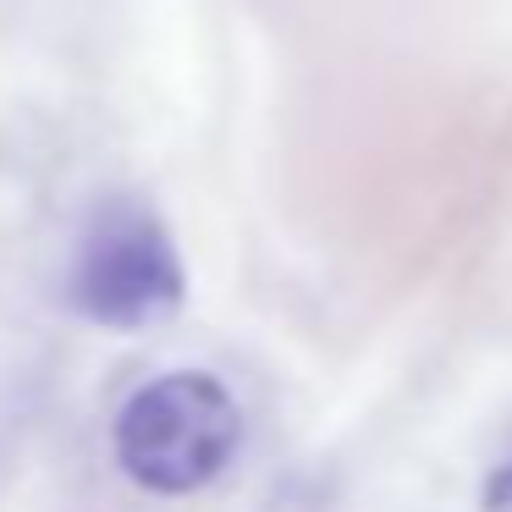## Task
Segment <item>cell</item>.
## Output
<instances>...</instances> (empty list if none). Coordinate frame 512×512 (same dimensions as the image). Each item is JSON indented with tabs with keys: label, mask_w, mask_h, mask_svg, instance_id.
Listing matches in <instances>:
<instances>
[{
	"label": "cell",
	"mask_w": 512,
	"mask_h": 512,
	"mask_svg": "<svg viewBox=\"0 0 512 512\" xmlns=\"http://www.w3.org/2000/svg\"><path fill=\"white\" fill-rule=\"evenodd\" d=\"M237 397L204 369H177L138 386L116 413V463L155 496L210 485L237 452Z\"/></svg>",
	"instance_id": "1"
},
{
	"label": "cell",
	"mask_w": 512,
	"mask_h": 512,
	"mask_svg": "<svg viewBox=\"0 0 512 512\" xmlns=\"http://www.w3.org/2000/svg\"><path fill=\"white\" fill-rule=\"evenodd\" d=\"M479 512H512V457H501L485 479V496H479Z\"/></svg>",
	"instance_id": "3"
},
{
	"label": "cell",
	"mask_w": 512,
	"mask_h": 512,
	"mask_svg": "<svg viewBox=\"0 0 512 512\" xmlns=\"http://www.w3.org/2000/svg\"><path fill=\"white\" fill-rule=\"evenodd\" d=\"M188 298V270L171 232L138 204H111L72 259V303L105 331H155Z\"/></svg>",
	"instance_id": "2"
}]
</instances>
